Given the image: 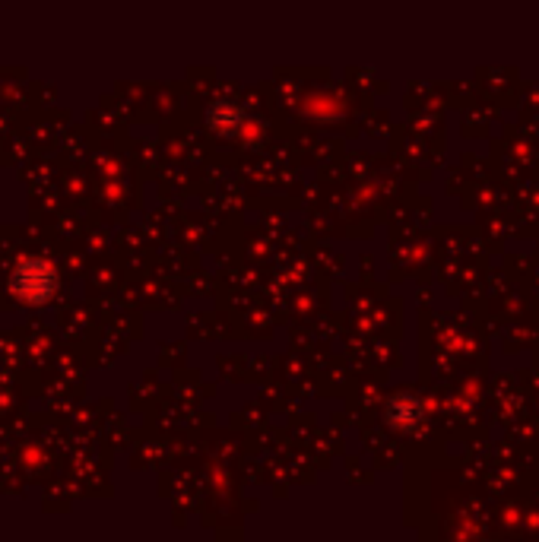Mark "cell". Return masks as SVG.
Wrapping results in <instances>:
<instances>
[{
    "label": "cell",
    "instance_id": "cell-1",
    "mask_svg": "<svg viewBox=\"0 0 539 542\" xmlns=\"http://www.w3.org/2000/svg\"><path fill=\"white\" fill-rule=\"evenodd\" d=\"M13 292L29 305H45L48 298L58 289V276L45 264V260H26V264L16 267L13 279H10Z\"/></svg>",
    "mask_w": 539,
    "mask_h": 542
}]
</instances>
